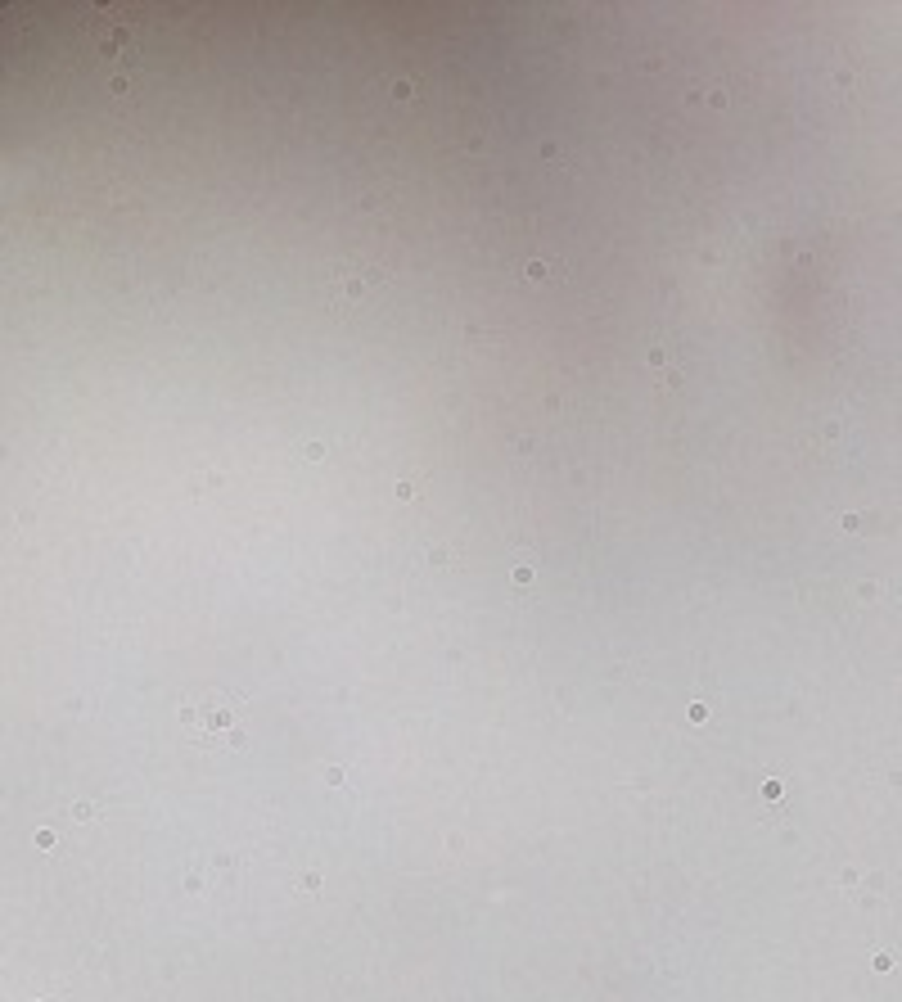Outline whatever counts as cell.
Listing matches in <instances>:
<instances>
[{
  "label": "cell",
  "instance_id": "obj_3",
  "mask_svg": "<svg viewBox=\"0 0 902 1002\" xmlns=\"http://www.w3.org/2000/svg\"><path fill=\"white\" fill-rule=\"evenodd\" d=\"M393 95L397 100H411V82H393Z\"/></svg>",
  "mask_w": 902,
  "mask_h": 1002
},
{
  "label": "cell",
  "instance_id": "obj_1",
  "mask_svg": "<svg viewBox=\"0 0 902 1002\" xmlns=\"http://www.w3.org/2000/svg\"><path fill=\"white\" fill-rule=\"evenodd\" d=\"M181 732L190 745L217 754L244 745V700L226 687H199L181 700Z\"/></svg>",
  "mask_w": 902,
  "mask_h": 1002
},
{
  "label": "cell",
  "instance_id": "obj_2",
  "mask_svg": "<svg viewBox=\"0 0 902 1002\" xmlns=\"http://www.w3.org/2000/svg\"><path fill=\"white\" fill-rule=\"evenodd\" d=\"M524 276H528V280H537V285H542V280H555V276H551V267H546V262H537V258L524 267Z\"/></svg>",
  "mask_w": 902,
  "mask_h": 1002
}]
</instances>
